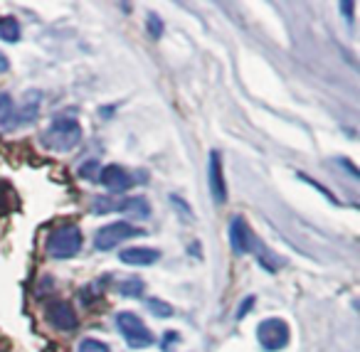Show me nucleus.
Segmentation results:
<instances>
[{"instance_id": "f257e3e1", "label": "nucleus", "mask_w": 360, "mask_h": 352, "mask_svg": "<svg viewBox=\"0 0 360 352\" xmlns=\"http://www.w3.org/2000/svg\"><path fill=\"white\" fill-rule=\"evenodd\" d=\"M40 141L45 148L55 150V153H70V150L82 141V126L77 119L60 116V119H55L50 126H47V131L40 136Z\"/></svg>"}, {"instance_id": "f03ea898", "label": "nucleus", "mask_w": 360, "mask_h": 352, "mask_svg": "<svg viewBox=\"0 0 360 352\" xmlns=\"http://www.w3.org/2000/svg\"><path fill=\"white\" fill-rule=\"evenodd\" d=\"M116 327H119L126 345L134 347V350H143V347L153 345V332L146 327V322L141 320L136 313H131V311L119 313V315H116Z\"/></svg>"}, {"instance_id": "7ed1b4c3", "label": "nucleus", "mask_w": 360, "mask_h": 352, "mask_svg": "<svg viewBox=\"0 0 360 352\" xmlns=\"http://www.w3.org/2000/svg\"><path fill=\"white\" fill-rule=\"evenodd\" d=\"M79 249H82V232L75 224L55 229L50 234V239H47V252L55 259H72L79 254Z\"/></svg>"}, {"instance_id": "20e7f679", "label": "nucleus", "mask_w": 360, "mask_h": 352, "mask_svg": "<svg viewBox=\"0 0 360 352\" xmlns=\"http://www.w3.org/2000/svg\"><path fill=\"white\" fill-rule=\"evenodd\" d=\"M141 234H143V229L134 227V224L124 222V219H121V222H111L94 234V249H99V252H109V249H116L119 244L141 237Z\"/></svg>"}, {"instance_id": "39448f33", "label": "nucleus", "mask_w": 360, "mask_h": 352, "mask_svg": "<svg viewBox=\"0 0 360 352\" xmlns=\"http://www.w3.org/2000/svg\"><path fill=\"white\" fill-rule=\"evenodd\" d=\"M289 325L281 318H266L257 325V340L266 352H279L289 345Z\"/></svg>"}, {"instance_id": "423d86ee", "label": "nucleus", "mask_w": 360, "mask_h": 352, "mask_svg": "<svg viewBox=\"0 0 360 352\" xmlns=\"http://www.w3.org/2000/svg\"><path fill=\"white\" fill-rule=\"evenodd\" d=\"M207 183H210L212 200L217 204L227 202V185H225V173H222V158L217 150H210V163H207Z\"/></svg>"}, {"instance_id": "0eeeda50", "label": "nucleus", "mask_w": 360, "mask_h": 352, "mask_svg": "<svg viewBox=\"0 0 360 352\" xmlns=\"http://www.w3.org/2000/svg\"><path fill=\"white\" fill-rule=\"evenodd\" d=\"M47 320H50V325L57 327V330L72 332L77 327V322H79V318H77L75 308H72L70 303L55 301L47 306Z\"/></svg>"}, {"instance_id": "6e6552de", "label": "nucleus", "mask_w": 360, "mask_h": 352, "mask_svg": "<svg viewBox=\"0 0 360 352\" xmlns=\"http://www.w3.org/2000/svg\"><path fill=\"white\" fill-rule=\"evenodd\" d=\"M99 180L109 193H116V195L134 188V178H131L129 170L121 168V165H106V168H101Z\"/></svg>"}, {"instance_id": "1a4fd4ad", "label": "nucleus", "mask_w": 360, "mask_h": 352, "mask_svg": "<svg viewBox=\"0 0 360 352\" xmlns=\"http://www.w3.org/2000/svg\"><path fill=\"white\" fill-rule=\"evenodd\" d=\"M230 244L235 249V254H250L255 249V237H252L245 217H240V214L232 217L230 222Z\"/></svg>"}, {"instance_id": "9d476101", "label": "nucleus", "mask_w": 360, "mask_h": 352, "mask_svg": "<svg viewBox=\"0 0 360 352\" xmlns=\"http://www.w3.org/2000/svg\"><path fill=\"white\" fill-rule=\"evenodd\" d=\"M160 259V252L153 247H131L119 254V261L126 266H153Z\"/></svg>"}, {"instance_id": "9b49d317", "label": "nucleus", "mask_w": 360, "mask_h": 352, "mask_svg": "<svg viewBox=\"0 0 360 352\" xmlns=\"http://www.w3.org/2000/svg\"><path fill=\"white\" fill-rule=\"evenodd\" d=\"M22 121H20V109L15 106L11 94L6 91H0V131L8 133V131H15L20 129Z\"/></svg>"}, {"instance_id": "f8f14e48", "label": "nucleus", "mask_w": 360, "mask_h": 352, "mask_svg": "<svg viewBox=\"0 0 360 352\" xmlns=\"http://www.w3.org/2000/svg\"><path fill=\"white\" fill-rule=\"evenodd\" d=\"M126 214H131V217H139V219H148L150 217V204L146 202L143 197H131L126 200V202H121V207Z\"/></svg>"}, {"instance_id": "ddd939ff", "label": "nucleus", "mask_w": 360, "mask_h": 352, "mask_svg": "<svg viewBox=\"0 0 360 352\" xmlns=\"http://www.w3.org/2000/svg\"><path fill=\"white\" fill-rule=\"evenodd\" d=\"M0 40H6V42L20 40V25H18L15 18H6V20L0 22Z\"/></svg>"}, {"instance_id": "4468645a", "label": "nucleus", "mask_w": 360, "mask_h": 352, "mask_svg": "<svg viewBox=\"0 0 360 352\" xmlns=\"http://www.w3.org/2000/svg\"><path fill=\"white\" fill-rule=\"evenodd\" d=\"M119 293L126 298H139L141 293H143V281H139V278H129V281H124L119 286Z\"/></svg>"}, {"instance_id": "2eb2a0df", "label": "nucleus", "mask_w": 360, "mask_h": 352, "mask_svg": "<svg viewBox=\"0 0 360 352\" xmlns=\"http://www.w3.org/2000/svg\"><path fill=\"white\" fill-rule=\"evenodd\" d=\"M146 306H148L150 313H153V315H158V318H170V315H173V308H170V303L160 301V298H148V301H146Z\"/></svg>"}, {"instance_id": "dca6fc26", "label": "nucleus", "mask_w": 360, "mask_h": 352, "mask_svg": "<svg viewBox=\"0 0 360 352\" xmlns=\"http://www.w3.org/2000/svg\"><path fill=\"white\" fill-rule=\"evenodd\" d=\"M79 352H111V347L106 342L96 340V337H84L79 342Z\"/></svg>"}, {"instance_id": "f3484780", "label": "nucleus", "mask_w": 360, "mask_h": 352, "mask_svg": "<svg viewBox=\"0 0 360 352\" xmlns=\"http://www.w3.org/2000/svg\"><path fill=\"white\" fill-rule=\"evenodd\" d=\"M146 22H148V32L153 37H160L163 35V20H160L155 13H148V18H146Z\"/></svg>"}, {"instance_id": "a211bd4d", "label": "nucleus", "mask_w": 360, "mask_h": 352, "mask_svg": "<svg viewBox=\"0 0 360 352\" xmlns=\"http://www.w3.org/2000/svg\"><path fill=\"white\" fill-rule=\"evenodd\" d=\"M96 170H101V165L96 163V160H89V163H84L79 168V175H82V178H86V180H94L96 178Z\"/></svg>"}, {"instance_id": "6ab92c4d", "label": "nucleus", "mask_w": 360, "mask_h": 352, "mask_svg": "<svg viewBox=\"0 0 360 352\" xmlns=\"http://www.w3.org/2000/svg\"><path fill=\"white\" fill-rule=\"evenodd\" d=\"M255 303H257V298H255V296H247L245 301L240 303V308H237V315H235L237 320H242V318L250 315V311H252V306H255Z\"/></svg>"}, {"instance_id": "aec40b11", "label": "nucleus", "mask_w": 360, "mask_h": 352, "mask_svg": "<svg viewBox=\"0 0 360 352\" xmlns=\"http://www.w3.org/2000/svg\"><path fill=\"white\" fill-rule=\"evenodd\" d=\"M340 11H343V15L348 18V20H353V3H340Z\"/></svg>"}, {"instance_id": "412c9836", "label": "nucleus", "mask_w": 360, "mask_h": 352, "mask_svg": "<svg viewBox=\"0 0 360 352\" xmlns=\"http://www.w3.org/2000/svg\"><path fill=\"white\" fill-rule=\"evenodd\" d=\"M8 70H11V60H8V57L0 52V74H3V72H8Z\"/></svg>"}]
</instances>
